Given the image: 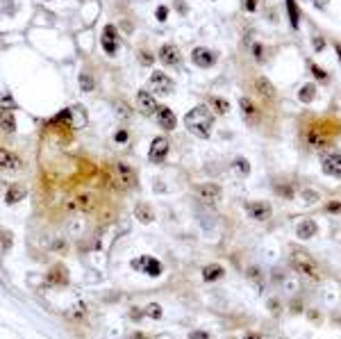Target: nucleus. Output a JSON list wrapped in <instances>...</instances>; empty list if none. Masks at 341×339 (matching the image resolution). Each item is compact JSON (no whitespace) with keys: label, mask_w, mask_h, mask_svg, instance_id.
I'll return each instance as SVG.
<instances>
[{"label":"nucleus","mask_w":341,"mask_h":339,"mask_svg":"<svg viewBox=\"0 0 341 339\" xmlns=\"http://www.w3.org/2000/svg\"><path fill=\"white\" fill-rule=\"evenodd\" d=\"M289 262H291L296 273H300V275H305V278H309V280H321V271H319L314 257H309V253H305V251H294L291 257H289Z\"/></svg>","instance_id":"nucleus-2"},{"label":"nucleus","mask_w":341,"mask_h":339,"mask_svg":"<svg viewBox=\"0 0 341 339\" xmlns=\"http://www.w3.org/2000/svg\"><path fill=\"white\" fill-rule=\"evenodd\" d=\"M248 275H250V280H253V282H257V285H262V278H259L262 273L257 271L255 266H250V269H248Z\"/></svg>","instance_id":"nucleus-34"},{"label":"nucleus","mask_w":341,"mask_h":339,"mask_svg":"<svg viewBox=\"0 0 341 339\" xmlns=\"http://www.w3.org/2000/svg\"><path fill=\"white\" fill-rule=\"evenodd\" d=\"M234 171L239 173V175H243V178H246V175L250 173V164H248V160H243V157H236V160H234Z\"/></svg>","instance_id":"nucleus-25"},{"label":"nucleus","mask_w":341,"mask_h":339,"mask_svg":"<svg viewBox=\"0 0 341 339\" xmlns=\"http://www.w3.org/2000/svg\"><path fill=\"white\" fill-rule=\"evenodd\" d=\"M321 164H323V173L325 175H332V178H341V153L337 148L323 153L321 157Z\"/></svg>","instance_id":"nucleus-5"},{"label":"nucleus","mask_w":341,"mask_h":339,"mask_svg":"<svg viewBox=\"0 0 341 339\" xmlns=\"http://www.w3.org/2000/svg\"><path fill=\"white\" fill-rule=\"evenodd\" d=\"M103 39L118 41V30H116L114 25H105V30H103Z\"/></svg>","instance_id":"nucleus-30"},{"label":"nucleus","mask_w":341,"mask_h":339,"mask_svg":"<svg viewBox=\"0 0 341 339\" xmlns=\"http://www.w3.org/2000/svg\"><path fill=\"white\" fill-rule=\"evenodd\" d=\"M191 60H193V64H196V66H200V68H210L212 64H214V60H216V57H214V53H212L210 48H196V50H193V53H191Z\"/></svg>","instance_id":"nucleus-11"},{"label":"nucleus","mask_w":341,"mask_h":339,"mask_svg":"<svg viewBox=\"0 0 341 339\" xmlns=\"http://www.w3.org/2000/svg\"><path fill=\"white\" fill-rule=\"evenodd\" d=\"M307 141H309V144H312L314 148H323L325 144H328L325 134H323L319 127H312V130H309V132H307Z\"/></svg>","instance_id":"nucleus-21"},{"label":"nucleus","mask_w":341,"mask_h":339,"mask_svg":"<svg viewBox=\"0 0 341 339\" xmlns=\"http://www.w3.org/2000/svg\"><path fill=\"white\" fill-rule=\"evenodd\" d=\"M337 55H339V60H341V46H337Z\"/></svg>","instance_id":"nucleus-47"},{"label":"nucleus","mask_w":341,"mask_h":339,"mask_svg":"<svg viewBox=\"0 0 341 339\" xmlns=\"http://www.w3.org/2000/svg\"><path fill=\"white\" fill-rule=\"evenodd\" d=\"M255 86H257V91L262 93L264 98H269V100H273L276 98V86H273V82L269 80V78H264V75H259L255 80Z\"/></svg>","instance_id":"nucleus-16"},{"label":"nucleus","mask_w":341,"mask_h":339,"mask_svg":"<svg viewBox=\"0 0 341 339\" xmlns=\"http://www.w3.org/2000/svg\"><path fill=\"white\" fill-rule=\"evenodd\" d=\"M146 259H148V255H144V257L134 259V262H132V269H137V271H141V269H144V266H146Z\"/></svg>","instance_id":"nucleus-36"},{"label":"nucleus","mask_w":341,"mask_h":339,"mask_svg":"<svg viewBox=\"0 0 341 339\" xmlns=\"http://www.w3.org/2000/svg\"><path fill=\"white\" fill-rule=\"evenodd\" d=\"M196 196L207 205H218L223 198V189L214 182H203V185H196Z\"/></svg>","instance_id":"nucleus-4"},{"label":"nucleus","mask_w":341,"mask_h":339,"mask_svg":"<svg viewBox=\"0 0 341 339\" xmlns=\"http://www.w3.org/2000/svg\"><path fill=\"white\" fill-rule=\"evenodd\" d=\"M139 57H141V62H144V64H152V62H155V57H152L148 50H141V53H139Z\"/></svg>","instance_id":"nucleus-37"},{"label":"nucleus","mask_w":341,"mask_h":339,"mask_svg":"<svg viewBox=\"0 0 341 339\" xmlns=\"http://www.w3.org/2000/svg\"><path fill=\"white\" fill-rule=\"evenodd\" d=\"M146 317H150V319H162V317H164V310H162V305H159V303H150V305H146Z\"/></svg>","instance_id":"nucleus-24"},{"label":"nucleus","mask_w":341,"mask_h":339,"mask_svg":"<svg viewBox=\"0 0 341 339\" xmlns=\"http://www.w3.org/2000/svg\"><path fill=\"white\" fill-rule=\"evenodd\" d=\"M116 141H118V144H123V141H128V132H125V130H121V132H116Z\"/></svg>","instance_id":"nucleus-42"},{"label":"nucleus","mask_w":341,"mask_h":339,"mask_svg":"<svg viewBox=\"0 0 341 339\" xmlns=\"http://www.w3.org/2000/svg\"><path fill=\"white\" fill-rule=\"evenodd\" d=\"M287 9H289V21H291V25L298 27V7H296L294 0H287Z\"/></svg>","instance_id":"nucleus-26"},{"label":"nucleus","mask_w":341,"mask_h":339,"mask_svg":"<svg viewBox=\"0 0 341 339\" xmlns=\"http://www.w3.org/2000/svg\"><path fill=\"white\" fill-rule=\"evenodd\" d=\"M0 130L2 132H16V119H14L12 109H2L0 112Z\"/></svg>","instance_id":"nucleus-18"},{"label":"nucleus","mask_w":341,"mask_h":339,"mask_svg":"<svg viewBox=\"0 0 341 339\" xmlns=\"http://www.w3.org/2000/svg\"><path fill=\"white\" fill-rule=\"evenodd\" d=\"M241 109H243V114L248 116V119H253L257 114V109H255V105H253V100L250 98H241Z\"/></svg>","instance_id":"nucleus-27"},{"label":"nucleus","mask_w":341,"mask_h":339,"mask_svg":"<svg viewBox=\"0 0 341 339\" xmlns=\"http://www.w3.org/2000/svg\"><path fill=\"white\" fill-rule=\"evenodd\" d=\"M316 230H319V228H316L314 221H312V219H302L300 223L296 226V237H298V239H312V237L316 234Z\"/></svg>","instance_id":"nucleus-14"},{"label":"nucleus","mask_w":341,"mask_h":339,"mask_svg":"<svg viewBox=\"0 0 341 339\" xmlns=\"http://www.w3.org/2000/svg\"><path fill=\"white\" fill-rule=\"evenodd\" d=\"M169 139L166 137H155L150 144V153H148V157H150L152 164H162V162L166 160V155H169Z\"/></svg>","instance_id":"nucleus-8"},{"label":"nucleus","mask_w":341,"mask_h":339,"mask_svg":"<svg viewBox=\"0 0 341 339\" xmlns=\"http://www.w3.org/2000/svg\"><path fill=\"white\" fill-rule=\"evenodd\" d=\"M189 339H210V335L203 333V330H191V333H189Z\"/></svg>","instance_id":"nucleus-38"},{"label":"nucleus","mask_w":341,"mask_h":339,"mask_svg":"<svg viewBox=\"0 0 341 339\" xmlns=\"http://www.w3.org/2000/svg\"><path fill=\"white\" fill-rule=\"evenodd\" d=\"M112 180L118 189H130V187H134V180L137 178H134L132 167H128L125 162H116L112 167Z\"/></svg>","instance_id":"nucleus-3"},{"label":"nucleus","mask_w":341,"mask_h":339,"mask_svg":"<svg viewBox=\"0 0 341 339\" xmlns=\"http://www.w3.org/2000/svg\"><path fill=\"white\" fill-rule=\"evenodd\" d=\"M253 55H255V60H264V46L262 43H255V46H253Z\"/></svg>","instance_id":"nucleus-35"},{"label":"nucleus","mask_w":341,"mask_h":339,"mask_svg":"<svg viewBox=\"0 0 341 339\" xmlns=\"http://www.w3.org/2000/svg\"><path fill=\"white\" fill-rule=\"evenodd\" d=\"M137 109L141 114H146V116H150V114H157L159 105H157V100H155V96L144 89V91L137 93Z\"/></svg>","instance_id":"nucleus-9"},{"label":"nucleus","mask_w":341,"mask_h":339,"mask_svg":"<svg viewBox=\"0 0 341 339\" xmlns=\"http://www.w3.org/2000/svg\"><path fill=\"white\" fill-rule=\"evenodd\" d=\"M312 73H314L319 80H328V73H325L323 68H319V66H312Z\"/></svg>","instance_id":"nucleus-40"},{"label":"nucleus","mask_w":341,"mask_h":339,"mask_svg":"<svg viewBox=\"0 0 341 339\" xmlns=\"http://www.w3.org/2000/svg\"><path fill=\"white\" fill-rule=\"evenodd\" d=\"M93 205H96V198H93L91 193H80L78 198H75V207L82 210V212H91Z\"/></svg>","instance_id":"nucleus-20"},{"label":"nucleus","mask_w":341,"mask_h":339,"mask_svg":"<svg viewBox=\"0 0 341 339\" xmlns=\"http://www.w3.org/2000/svg\"><path fill=\"white\" fill-rule=\"evenodd\" d=\"M325 212H330V214H341V203H339V200H330L328 205H325Z\"/></svg>","instance_id":"nucleus-33"},{"label":"nucleus","mask_w":341,"mask_h":339,"mask_svg":"<svg viewBox=\"0 0 341 339\" xmlns=\"http://www.w3.org/2000/svg\"><path fill=\"white\" fill-rule=\"evenodd\" d=\"M246 212H248V216L253 221H269L273 210H271V205L266 200H250L246 205Z\"/></svg>","instance_id":"nucleus-7"},{"label":"nucleus","mask_w":341,"mask_h":339,"mask_svg":"<svg viewBox=\"0 0 341 339\" xmlns=\"http://www.w3.org/2000/svg\"><path fill=\"white\" fill-rule=\"evenodd\" d=\"M223 275H225V271H223V266L221 264H207L203 269V280L205 282H214V280L223 278Z\"/></svg>","instance_id":"nucleus-19"},{"label":"nucleus","mask_w":341,"mask_h":339,"mask_svg":"<svg viewBox=\"0 0 341 339\" xmlns=\"http://www.w3.org/2000/svg\"><path fill=\"white\" fill-rule=\"evenodd\" d=\"M144 271L148 273V275H159L162 273V264H159L155 257H150L148 255V259H146V266H144Z\"/></svg>","instance_id":"nucleus-23"},{"label":"nucleus","mask_w":341,"mask_h":339,"mask_svg":"<svg viewBox=\"0 0 341 339\" xmlns=\"http://www.w3.org/2000/svg\"><path fill=\"white\" fill-rule=\"evenodd\" d=\"M0 107H2V109H14L16 103H14V98L9 93H0Z\"/></svg>","instance_id":"nucleus-29"},{"label":"nucleus","mask_w":341,"mask_h":339,"mask_svg":"<svg viewBox=\"0 0 341 339\" xmlns=\"http://www.w3.org/2000/svg\"><path fill=\"white\" fill-rule=\"evenodd\" d=\"M314 96H316V86L312 85V82H309V85H305L300 91H298V100H300V103H312V100H314Z\"/></svg>","instance_id":"nucleus-22"},{"label":"nucleus","mask_w":341,"mask_h":339,"mask_svg":"<svg viewBox=\"0 0 341 339\" xmlns=\"http://www.w3.org/2000/svg\"><path fill=\"white\" fill-rule=\"evenodd\" d=\"M157 121H159V126L164 127V130H175V126H177L175 112H173L170 107H159V109H157Z\"/></svg>","instance_id":"nucleus-13"},{"label":"nucleus","mask_w":341,"mask_h":339,"mask_svg":"<svg viewBox=\"0 0 341 339\" xmlns=\"http://www.w3.org/2000/svg\"><path fill=\"white\" fill-rule=\"evenodd\" d=\"M246 339H262V337H257V335H248Z\"/></svg>","instance_id":"nucleus-46"},{"label":"nucleus","mask_w":341,"mask_h":339,"mask_svg":"<svg viewBox=\"0 0 341 339\" xmlns=\"http://www.w3.org/2000/svg\"><path fill=\"white\" fill-rule=\"evenodd\" d=\"M184 126L189 127L196 137L207 139L212 132V126H214V114L210 112V107L198 105V107H193L191 112L184 114Z\"/></svg>","instance_id":"nucleus-1"},{"label":"nucleus","mask_w":341,"mask_h":339,"mask_svg":"<svg viewBox=\"0 0 341 339\" xmlns=\"http://www.w3.org/2000/svg\"><path fill=\"white\" fill-rule=\"evenodd\" d=\"M25 193L27 191L21 185H12L5 191V203H7V205H16V203H21V200L25 198Z\"/></svg>","instance_id":"nucleus-17"},{"label":"nucleus","mask_w":341,"mask_h":339,"mask_svg":"<svg viewBox=\"0 0 341 339\" xmlns=\"http://www.w3.org/2000/svg\"><path fill=\"white\" fill-rule=\"evenodd\" d=\"M134 219L139 223H152L155 221V212H152V207L148 203H137L134 205Z\"/></svg>","instance_id":"nucleus-15"},{"label":"nucleus","mask_w":341,"mask_h":339,"mask_svg":"<svg viewBox=\"0 0 341 339\" xmlns=\"http://www.w3.org/2000/svg\"><path fill=\"white\" fill-rule=\"evenodd\" d=\"M159 60H162L164 66L173 68V66H177V64L182 62V55H180L177 46H173V43H164V46L159 48Z\"/></svg>","instance_id":"nucleus-10"},{"label":"nucleus","mask_w":341,"mask_h":339,"mask_svg":"<svg viewBox=\"0 0 341 339\" xmlns=\"http://www.w3.org/2000/svg\"><path fill=\"white\" fill-rule=\"evenodd\" d=\"M246 9H248V12H255V9H257V0H246Z\"/></svg>","instance_id":"nucleus-43"},{"label":"nucleus","mask_w":341,"mask_h":339,"mask_svg":"<svg viewBox=\"0 0 341 339\" xmlns=\"http://www.w3.org/2000/svg\"><path fill=\"white\" fill-rule=\"evenodd\" d=\"M80 86H82V89H85V91H91L93 86V80H91V75H86V73H82L80 75Z\"/></svg>","instance_id":"nucleus-31"},{"label":"nucleus","mask_w":341,"mask_h":339,"mask_svg":"<svg viewBox=\"0 0 341 339\" xmlns=\"http://www.w3.org/2000/svg\"><path fill=\"white\" fill-rule=\"evenodd\" d=\"M305 198H307V200H316L319 196H316V193H312V191H305Z\"/></svg>","instance_id":"nucleus-45"},{"label":"nucleus","mask_w":341,"mask_h":339,"mask_svg":"<svg viewBox=\"0 0 341 339\" xmlns=\"http://www.w3.org/2000/svg\"><path fill=\"white\" fill-rule=\"evenodd\" d=\"M323 46H325L323 39H321V37H316V39H314V48H316V50H323Z\"/></svg>","instance_id":"nucleus-44"},{"label":"nucleus","mask_w":341,"mask_h":339,"mask_svg":"<svg viewBox=\"0 0 341 339\" xmlns=\"http://www.w3.org/2000/svg\"><path fill=\"white\" fill-rule=\"evenodd\" d=\"M166 19H169V9H166L164 5H162V7H157V21H162V23H164Z\"/></svg>","instance_id":"nucleus-39"},{"label":"nucleus","mask_w":341,"mask_h":339,"mask_svg":"<svg viewBox=\"0 0 341 339\" xmlns=\"http://www.w3.org/2000/svg\"><path fill=\"white\" fill-rule=\"evenodd\" d=\"M314 2V7H319V9H325V7L330 5V0H312Z\"/></svg>","instance_id":"nucleus-41"},{"label":"nucleus","mask_w":341,"mask_h":339,"mask_svg":"<svg viewBox=\"0 0 341 339\" xmlns=\"http://www.w3.org/2000/svg\"><path fill=\"white\" fill-rule=\"evenodd\" d=\"M148 89H150V93L166 96V93L173 91V80H170L166 73H162V71H155V73L150 75V80H148Z\"/></svg>","instance_id":"nucleus-6"},{"label":"nucleus","mask_w":341,"mask_h":339,"mask_svg":"<svg viewBox=\"0 0 341 339\" xmlns=\"http://www.w3.org/2000/svg\"><path fill=\"white\" fill-rule=\"evenodd\" d=\"M21 167H23V164H21L19 155H14V153H9V150H5V148H0V171H19Z\"/></svg>","instance_id":"nucleus-12"},{"label":"nucleus","mask_w":341,"mask_h":339,"mask_svg":"<svg viewBox=\"0 0 341 339\" xmlns=\"http://www.w3.org/2000/svg\"><path fill=\"white\" fill-rule=\"evenodd\" d=\"M212 105L216 107V112L218 114H228L230 112V103L223 98H212Z\"/></svg>","instance_id":"nucleus-28"},{"label":"nucleus","mask_w":341,"mask_h":339,"mask_svg":"<svg viewBox=\"0 0 341 339\" xmlns=\"http://www.w3.org/2000/svg\"><path fill=\"white\" fill-rule=\"evenodd\" d=\"M103 43V48H105V53L107 55H114L118 50V41H109V39H103L100 41Z\"/></svg>","instance_id":"nucleus-32"}]
</instances>
